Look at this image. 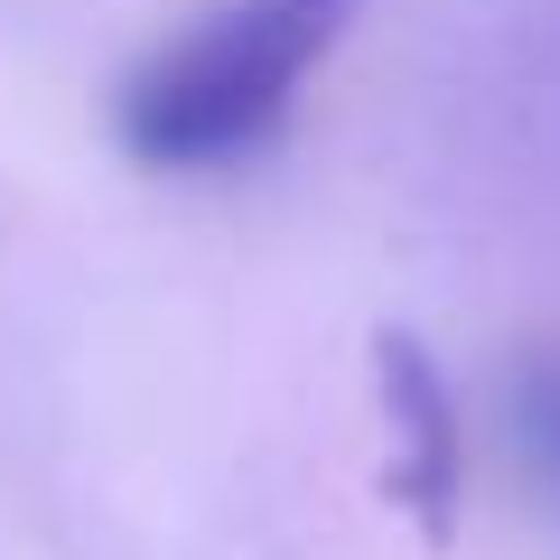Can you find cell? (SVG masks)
Wrapping results in <instances>:
<instances>
[{
    "instance_id": "1",
    "label": "cell",
    "mask_w": 560,
    "mask_h": 560,
    "mask_svg": "<svg viewBox=\"0 0 560 560\" xmlns=\"http://www.w3.org/2000/svg\"><path fill=\"white\" fill-rule=\"evenodd\" d=\"M364 0H215L121 75L113 131L140 168H234L290 121Z\"/></svg>"
},
{
    "instance_id": "2",
    "label": "cell",
    "mask_w": 560,
    "mask_h": 560,
    "mask_svg": "<svg viewBox=\"0 0 560 560\" xmlns=\"http://www.w3.org/2000/svg\"><path fill=\"white\" fill-rule=\"evenodd\" d=\"M374 401H383V430H393V504L430 541H448L458 495H467V420H458V393H448L440 355L411 327L374 337Z\"/></svg>"
},
{
    "instance_id": "3",
    "label": "cell",
    "mask_w": 560,
    "mask_h": 560,
    "mask_svg": "<svg viewBox=\"0 0 560 560\" xmlns=\"http://www.w3.org/2000/svg\"><path fill=\"white\" fill-rule=\"evenodd\" d=\"M514 440L533 458L541 486H560V355H541L533 374L514 383Z\"/></svg>"
}]
</instances>
